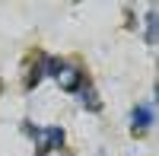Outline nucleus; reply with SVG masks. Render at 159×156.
I'll use <instances>...</instances> for the list:
<instances>
[{
  "label": "nucleus",
  "mask_w": 159,
  "mask_h": 156,
  "mask_svg": "<svg viewBox=\"0 0 159 156\" xmlns=\"http://www.w3.org/2000/svg\"><path fill=\"white\" fill-rule=\"evenodd\" d=\"M48 70H51L54 83L64 89V93H80L83 83H86V76H83V70H80V67L64 64V61H57V57H48Z\"/></svg>",
  "instance_id": "nucleus-1"
},
{
  "label": "nucleus",
  "mask_w": 159,
  "mask_h": 156,
  "mask_svg": "<svg viewBox=\"0 0 159 156\" xmlns=\"http://www.w3.org/2000/svg\"><path fill=\"white\" fill-rule=\"evenodd\" d=\"M35 144H38V156H45L51 147H64V131L61 127H38Z\"/></svg>",
  "instance_id": "nucleus-2"
},
{
  "label": "nucleus",
  "mask_w": 159,
  "mask_h": 156,
  "mask_svg": "<svg viewBox=\"0 0 159 156\" xmlns=\"http://www.w3.org/2000/svg\"><path fill=\"white\" fill-rule=\"evenodd\" d=\"M150 124H153V108L150 105H137L134 112H130V131L134 134H143Z\"/></svg>",
  "instance_id": "nucleus-3"
},
{
  "label": "nucleus",
  "mask_w": 159,
  "mask_h": 156,
  "mask_svg": "<svg viewBox=\"0 0 159 156\" xmlns=\"http://www.w3.org/2000/svg\"><path fill=\"white\" fill-rule=\"evenodd\" d=\"M80 102H83L89 112H99L102 108V99L96 93V86H89V83H83V89H80Z\"/></svg>",
  "instance_id": "nucleus-4"
},
{
  "label": "nucleus",
  "mask_w": 159,
  "mask_h": 156,
  "mask_svg": "<svg viewBox=\"0 0 159 156\" xmlns=\"http://www.w3.org/2000/svg\"><path fill=\"white\" fill-rule=\"evenodd\" d=\"M48 70V57H42V61H38L35 64V67L29 70V80H25V86H29V89H35L38 86V80H42V73Z\"/></svg>",
  "instance_id": "nucleus-5"
},
{
  "label": "nucleus",
  "mask_w": 159,
  "mask_h": 156,
  "mask_svg": "<svg viewBox=\"0 0 159 156\" xmlns=\"http://www.w3.org/2000/svg\"><path fill=\"white\" fill-rule=\"evenodd\" d=\"M143 38H147L150 45L156 42V10H147V35Z\"/></svg>",
  "instance_id": "nucleus-6"
}]
</instances>
